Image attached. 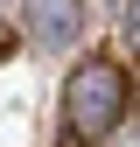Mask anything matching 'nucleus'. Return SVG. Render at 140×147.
Wrapping results in <instances>:
<instances>
[{
    "label": "nucleus",
    "mask_w": 140,
    "mask_h": 147,
    "mask_svg": "<svg viewBox=\"0 0 140 147\" xmlns=\"http://www.w3.org/2000/svg\"><path fill=\"white\" fill-rule=\"evenodd\" d=\"M63 112H70V133H77V140H105L119 126V112H126V70L105 63V56H91L77 77H70Z\"/></svg>",
    "instance_id": "obj_1"
},
{
    "label": "nucleus",
    "mask_w": 140,
    "mask_h": 147,
    "mask_svg": "<svg viewBox=\"0 0 140 147\" xmlns=\"http://www.w3.org/2000/svg\"><path fill=\"white\" fill-rule=\"evenodd\" d=\"M84 21V0H28V35L42 49H70Z\"/></svg>",
    "instance_id": "obj_2"
},
{
    "label": "nucleus",
    "mask_w": 140,
    "mask_h": 147,
    "mask_svg": "<svg viewBox=\"0 0 140 147\" xmlns=\"http://www.w3.org/2000/svg\"><path fill=\"white\" fill-rule=\"evenodd\" d=\"M126 35H133V49H140V0H133V14H126Z\"/></svg>",
    "instance_id": "obj_3"
}]
</instances>
